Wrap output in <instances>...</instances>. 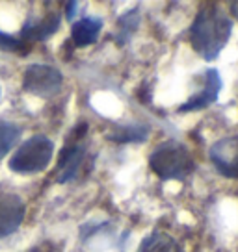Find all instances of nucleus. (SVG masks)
Segmentation results:
<instances>
[{
    "instance_id": "nucleus-15",
    "label": "nucleus",
    "mask_w": 238,
    "mask_h": 252,
    "mask_svg": "<svg viewBox=\"0 0 238 252\" xmlns=\"http://www.w3.org/2000/svg\"><path fill=\"white\" fill-rule=\"evenodd\" d=\"M119 28L123 30V33H121V39H127L128 35L132 33V32L138 28V11H128L127 15L121 17V21H119Z\"/></svg>"
},
{
    "instance_id": "nucleus-14",
    "label": "nucleus",
    "mask_w": 238,
    "mask_h": 252,
    "mask_svg": "<svg viewBox=\"0 0 238 252\" xmlns=\"http://www.w3.org/2000/svg\"><path fill=\"white\" fill-rule=\"evenodd\" d=\"M0 50H6V52H19L23 54L28 50V45L23 39H15L11 35H6L0 32Z\"/></svg>"
},
{
    "instance_id": "nucleus-7",
    "label": "nucleus",
    "mask_w": 238,
    "mask_h": 252,
    "mask_svg": "<svg viewBox=\"0 0 238 252\" xmlns=\"http://www.w3.org/2000/svg\"><path fill=\"white\" fill-rule=\"evenodd\" d=\"M24 219V202L15 193H0V237L11 236Z\"/></svg>"
},
{
    "instance_id": "nucleus-10",
    "label": "nucleus",
    "mask_w": 238,
    "mask_h": 252,
    "mask_svg": "<svg viewBox=\"0 0 238 252\" xmlns=\"http://www.w3.org/2000/svg\"><path fill=\"white\" fill-rule=\"evenodd\" d=\"M138 252H184V249L169 234L157 230L143 239Z\"/></svg>"
},
{
    "instance_id": "nucleus-11",
    "label": "nucleus",
    "mask_w": 238,
    "mask_h": 252,
    "mask_svg": "<svg viewBox=\"0 0 238 252\" xmlns=\"http://www.w3.org/2000/svg\"><path fill=\"white\" fill-rule=\"evenodd\" d=\"M60 28V17L52 13V15H47L45 19H41L38 24H28L23 30V41H43L50 37L56 30Z\"/></svg>"
},
{
    "instance_id": "nucleus-16",
    "label": "nucleus",
    "mask_w": 238,
    "mask_h": 252,
    "mask_svg": "<svg viewBox=\"0 0 238 252\" xmlns=\"http://www.w3.org/2000/svg\"><path fill=\"white\" fill-rule=\"evenodd\" d=\"M77 2H69L67 4V19H73V15H75V11H77Z\"/></svg>"
},
{
    "instance_id": "nucleus-9",
    "label": "nucleus",
    "mask_w": 238,
    "mask_h": 252,
    "mask_svg": "<svg viewBox=\"0 0 238 252\" xmlns=\"http://www.w3.org/2000/svg\"><path fill=\"white\" fill-rule=\"evenodd\" d=\"M101 30H103V21L101 19L86 17V19H80L73 24L71 39L77 47H87V45L95 43Z\"/></svg>"
},
{
    "instance_id": "nucleus-1",
    "label": "nucleus",
    "mask_w": 238,
    "mask_h": 252,
    "mask_svg": "<svg viewBox=\"0 0 238 252\" xmlns=\"http://www.w3.org/2000/svg\"><path fill=\"white\" fill-rule=\"evenodd\" d=\"M233 21L216 6H206L198 13L190 28V43L203 60L212 62L229 43Z\"/></svg>"
},
{
    "instance_id": "nucleus-5",
    "label": "nucleus",
    "mask_w": 238,
    "mask_h": 252,
    "mask_svg": "<svg viewBox=\"0 0 238 252\" xmlns=\"http://www.w3.org/2000/svg\"><path fill=\"white\" fill-rule=\"evenodd\" d=\"M210 159L220 174L238 178V135H229L210 147Z\"/></svg>"
},
{
    "instance_id": "nucleus-8",
    "label": "nucleus",
    "mask_w": 238,
    "mask_h": 252,
    "mask_svg": "<svg viewBox=\"0 0 238 252\" xmlns=\"http://www.w3.org/2000/svg\"><path fill=\"white\" fill-rule=\"evenodd\" d=\"M84 158H86V149H84V145H80L79 139L65 145V149L60 154V159H58V182L65 184V182L73 180L79 174Z\"/></svg>"
},
{
    "instance_id": "nucleus-3",
    "label": "nucleus",
    "mask_w": 238,
    "mask_h": 252,
    "mask_svg": "<svg viewBox=\"0 0 238 252\" xmlns=\"http://www.w3.org/2000/svg\"><path fill=\"white\" fill-rule=\"evenodd\" d=\"M52 154H54V143L45 135H32L17 149L13 158L9 159V167L15 173L23 174L40 173L47 169Z\"/></svg>"
},
{
    "instance_id": "nucleus-13",
    "label": "nucleus",
    "mask_w": 238,
    "mask_h": 252,
    "mask_svg": "<svg viewBox=\"0 0 238 252\" xmlns=\"http://www.w3.org/2000/svg\"><path fill=\"white\" fill-rule=\"evenodd\" d=\"M21 137V128L8 121H0V159L15 147Z\"/></svg>"
},
{
    "instance_id": "nucleus-17",
    "label": "nucleus",
    "mask_w": 238,
    "mask_h": 252,
    "mask_svg": "<svg viewBox=\"0 0 238 252\" xmlns=\"http://www.w3.org/2000/svg\"><path fill=\"white\" fill-rule=\"evenodd\" d=\"M231 11H233V15L238 19V2H233V4H231Z\"/></svg>"
},
{
    "instance_id": "nucleus-12",
    "label": "nucleus",
    "mask_w": 238,
    "mask_h": 252,
    "mask_svg": "<svg viewBox=\"0 0 238 252\" xmlns=\"http://www.w3.org/2000/svg\"><path fill=\"white\" fill-rule=\"evenodd\" d=\"M147 135H149L147 126H119L106 137L114 143L125 145V143H142L147 139Z\"/></svg>"
},
{
    "instance_id": "nucleus-6",
    "label": "nucleus",
    "mask_w": 238,
    "mask_h": 252,
    "mask_svg": "<svg viewBox=\"0 0 238 252\" xmlns=\"http://www.w3.org/2000/svg\"><path fill=\"white\" fill-rule=\"evenodd\" d=\"M203 89L199 91V93L192 94L190 98L186 100V102L179 108L181 113L184 111H198V110H205L208 106H212V104L218 100V94L222 91V76H220V72L216 71V69H206L205 74H203Z\"/></svg>"
},
{
    "instance_id": "nucleus-4",
    "label": "nucleus",
    "mask_w": 238,
    "mask_h": 252,
    "mask_svg": "<svg viewBox=\"0 0 238 252\" xmlns=\"http://www.w3.org/2000/svg\"><path fill=\"white\" fill-rule=\"evenodd\" d=\"M62 84H64L62 72L50 65H30L24 71V91L36 94L40 98H50L52 94L60 91Z\"/></svg>"
},
{
    "instance_id": "nucleus-2",
    "label": "nucleus",
    "mask_w": 238,
    "mask_h": 252,
    "mask_svg": "<svg viewBox=\"0 0 238 252\" xmlns=\"http://www.w3.org/2000/svg\"><path fill=\"white\" fill-rule=\"evenodd\" d=\"M149 167L162 180H184L194 173L196 161L183 143L164 141L151 152Z\"/></svg>"
}]
</instances>
